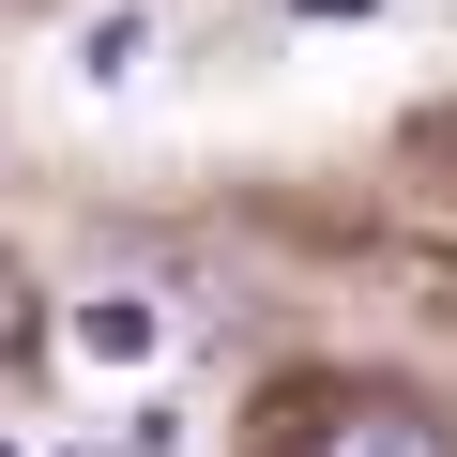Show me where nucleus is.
I'll use <instances>...</instances> for the list:
<instances>
[{"label":"nucleus","mask_w":457,"mask_h":457,"mask_svg":"<svg viewBox=\"0 0 457 457\" xmlns=\"http://www.w3.org/2000/svg\"><path fill=\"white\" fill-rule=\"evenodd\" d=\"M305 457H457V427H442V411H411V396H336Z\"/></svg>","instance_id":"obj_1"},{"label":"nucleus","mask_w":457,"mask_h":457,"mask_svg":"<svg viewBox=\"0 0 457 457\" xmlns=\"http://www.w3.org/2000/svg\"><path fill=\"white\" fill-rule=\"evenodd\" d=\"M62 336H77V366H153V351H168V305H153V290H92Z\"/></svg>","instance_id":"obj_2"},{"label":"nucleus","mask_w":457,"mask_h":457,"mask_svg":"<svg viewBox=\"0 0 457 457\" xmlns=\"http://www.w3.org/2000/svg\"><path fill=\"white\" fill-rule=\"evenodd\" d=\"M137 62H153V16H137V0H122V16H92V31H77V77H92V92H122Z\"/></svg>","instance_id":"obj_3"},{"label":"nucleus","mask_w":457,"mask_h":457,"mask_svg":"<svg viewBox=\"0 0 457 457\" xmlns=\"http://www.w3.org/2000/svg\"><path fill=\"white\" fill-rule=\"evenodd\" d=\"M16 351H31V275L0 260V366H16Z\"/></svg>","instance_id":"obj_4"},{"label":"nucleus","mask_w":457,"mask_h":457,"mask_svg":"<svg viewBox=\"0 0 457 457\" xmlns=\"http://www.w3.org/2000/svg\"><path fill=\"white\" fill-rule=\"evenodd\" d=\"M290 16H381V0H290Z\"/></svg>","instance_id":"obj_5"},{"label":"nucleus","mask_w":457,"mask_h":457,"mask_svg":"<svg viewBox=\"0 0 457 457\" xmlns=\"http://www.w3.org/2000/svg\"><path fill=\"white\" fill-rule=\"evenodd\" d=\"M0 457H16V442H0Z\"/></svg>","instance_id":"obj_6"}]
</instances>
